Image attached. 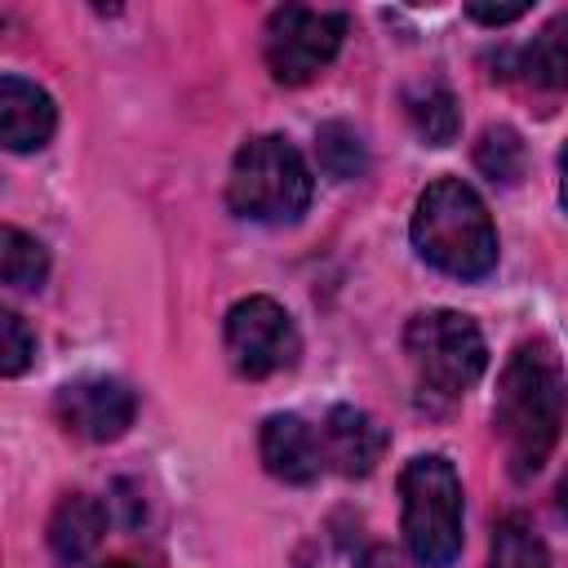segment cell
I'll return each mask as SVG.
<instances>
[{"mask_svg":"<svg viewBox=\"0 0 568 568\" xmlns=\"http://www.w3.org/2000/svg\"><path fill=\"white\" fill-rule=\"evenodd\" d=\"M493 426L515 479H528L550 457L564 426V364L546 337L519 342L497 377Z\"/></svg>","mask_w":568,"mask_h":568,"instance_id":"6da1fadb","label":"cell"},{"mask_svg":"<svg viewBox=\"0 0 568 568\" xmlns=\"http://www.w3.org/2000/svg\"><path fill=\"white\" fill-rule=\"evenodd\" d=\"M408 231H413V248L422 253V262H430L444 275L479 280L497 266L493 217H488L484 200L475 195V186H466L462 178L430 182L417 195Z\"/></svg>","mask_w":568,"mask_h":568,"instance_id":"7a4b0ae2","label":"cell"},{"mask_svg":"<svg viewBox=\"0 0 568 568\" xmlns=\"http://www.w3.org/2000/svg\"><path fill=\"white\" fill-rule=\"evenodd\" d=\"M226 204L248 222H266V226L297 222L311 204V169L302 151L280 133L248 138L235 151L226 178Z\"/></svg>","mask_w":568,"mask_h":568,"instance_id":"3957f363","label":"cell"},{"mask_svg":"<svg viewBox=\"0 0 568 568\" xmlns=\"http://www.w3.org/2000/svg\"><path fill=\"white\" fill-rule=\"evenodd\" d=\"M404 541L426 568H444L462 550V475L448 457H413L399 475Z\"/></svg>","mask_w":568,"mask_h":568,"instance_id":"277c9868","label":"cell"},{"mask_svg":"<svg viewBox=\"0 0 568 568\" xmlns=\"http://www.w3.org/2000/svg\"><path fill=\"white\" fill-rule=\"evenodd\" d=\"M404 351L422 386L439 395H466L484 368H488V346L484 333L470 315L462 311H422L404 328Z\"/></svg>","mask_w":568,"mask_h":568,"instance_id":"5b68a950","label":"cell"},{"mask_svg":"<svg viewBox=\"0 0 568 568\" xmlns=\"http://www.w3.org/2000/svg\"><path fill=\"white\" fill-rule=\"evenodd\" d=\"M346 36V18L333 9H306V4H284L271 13L266 36H262V53L266 67L280 84H306L311 75H320Z\"/></svg>","mask_w":568,"mask_h":568,"instance_id":"8992f818","label":"cell"},{"mask_svg":"<svg viewBox=\"0 0 568 568\" xmlns=\"http://www.w3.org/2000/svg\"><path fill=\"white\" fill-rule=\"evenodd\" d=\"M222 337H226V355H231L235 373H244V377L284 373L302 355V337H297L293 315L275 297H262V293L257 297H240L226 311Z\"/></svg>","mask_w":568,"mask_h":568,"instance_id":"52a82bcc","label":"cell"},{"mask_svg":"<svg viewBox=\"0 0 568 568\" xmlns=\"http://www.w3.org/2000/svg\"><path fill=\"white\" fill-rule=\"evenodd\" d=\"M53 408H58V422L71 435L93 439V444H106V439H120L133 426L138 399L115 377H80V382H67L58 390Z\"/></svg>","mask_w":568,"mask_h":568,"instance_id":"ba28073f","label":"cell"},{"mask_svg":"<svg viewBox=\"0 0 568 568\" xmlns=\"http://www.w3.org/2000/svg\"><path fill=\"white\" fill-rule=\"evenodd\" d=\"M320 444H324V466L355 479V475H368L382 462L386 430L364 408L337 404V408H328V417L320 426Z\"/></svg>","mask_w":568,"mask_h":568,"instance_id":"9c48e42d","label":"cell"},{"mask_svg":"<svg viewBox=\"0 0 568 568\" xmlns=\"http://www.w3.org/2000/svg\"><path fill=\"white\" fill-rule=\"evenodd\" d=\"M257 448H262V466L284 479V484H311L320 470H324V444H320V430L306 426L297 413H275L262 422V435H257Z\"/></svg>","mask_w":568,"mask_h":568,"instance_id":"30bf717a","label":"cell"},{"mask_svg":"<svg viewBox=\"0 0 568 568\" xmlns=\"http://www.w3.org/2000/svg\"><path fill=\"white\" fill-rule=\"evenodd\" d=\"M53 124H58V106L40 84L22 75L0 80V138L9 151H40L53 138Z\"/></svg>","mask_w":568,"mask_h":568,"instance_id":"8fae6325","label":"cell"},{"mask_svg":"<svg viewBox=\"0 0 568 568\" xmlns=\"http://www.w3.org/2000/svg\"><path fill=\"white\" fill-rule=\"evenodd\" d=\"M106 532V506L89 493H67L49 515V550L62 564L84 559Z\"/></svg>","mask_w":568,"mask_h":568,"instance_id":"7c38bea8","label":"cell"},{"mask_svg":"<svg viewBox=\"0 0 568 568\" xmlns=\"http://www.w3.org/2000/svg\"><path fill=\"white\" fill-rule=\"evenodd\" d=\"M515 80H524L528 89L537 93H564L568 89V18H555L546 22L515 58H510V71Z\"/></svg>","mask_w":568,"mask_h":568,"instance_id":"4fadbf2b","label":"cell"},{"mask_svg":"<svg viewBox=\"0 0 568 568\" xmlns=\"http://www.w3.org/2000/svg\"><path fill=\"white\" fill-rule=\"evenodd\" d=\"M404 115L413 124V133L430 146H444L457 138L462 115H457V98L439 84V80H417L404 89Z\"/></svg>","mask_w":568,"mask_h":568,"instance_id":"5bb4252c","label":"cell"},{"mask_svg":"<svg viewBox=\"0 0 568 568\" xmlns=\"http://www.w3.org/2000/svg\"><path fill=\"white\" fill-rule=\"evenodd\" d=\"M475 164L484 178L501 182V186H515L524 178V164H528V151H524V138L510 129V124H488L475 142Z\"/></svg>","mask_w":568,"mask_h":568,"instance_id":"9a60e30c","label":"cell"},{"mask_svg":"<svg viewBox=\"0 0 568 568\" xmlns=\"http://www.w3.org/2000/svg\"><path fill=\"white\" fill-rule=\"evenodd\" d=\"M0 275L9 288H40L44 275H49V253L36 235L18 231V226H4L0 231Z\"/></svg>","mask_w":568,"mask_h":568,"instance_id":"2e32d148","label":"cell"},{"mask_svg":"<svg viewBox=\"0 0 568 568\" xmlns=\"http://www.w3.org/2000/svg\"><path fill=\"white\" fill-rule=\"evenodd\" d=\"M488 568H550L546 541L532 532V524L524 515H506L493 532V555Z\"/></svg>","mask_w":568,"mask_h":568,"instance_id":"e0dca14e","label":"cell"},{"mask_svg":"<svg viewBox=\"0 0 568 568\" xmlns=\"http://www.w3.org/2000/svg\"><path fill=\"white\" fill-rule=\"evenodd\" d=\"M315 151H320V169H324L328 178H337V182L359 178V173L368 169V146H364V138H359L351 124H342V120L320 124Z\"/></svg>","mask_w":568,"mask_h":568,"instance_id":"ac0fdd59","label":"cell"},{"mask_svg":"<svg viewBox=\"0 0 568 568\" xmlns=\"http://www.w3.org/2000/svg\"><path fill=\"white\" fill-rule=\"evenodd\" d=\"M36 355V333L22 324V315L0 311V373L18 377Z\"/></svg>","mask_w":568,"mask_h":568,"instance_id":"d6986e66","label":"cell"},{"mask_svg":"<svg viewBox=\"0 0 568 568\" xmlns=\"http://www.w3.org/2000/svg\"><path fill=\"white\" fill-rule=\"evenodd\" d=\"M528 13V4H466V18L484 22V27H506V22H519Z\"/></svg>","mask_w":568,"mask_h":568,"instance_id":"ffe728a7","label":"cell"},{"mask_svg":"<svg viewBox=\"0 0 568 568\" xmlns=\"http://www.w3.org/2000/svg\"><path fill=\"white\" fill-rule=\"evenodd\" d=\"M359 568H426L413 550L404 555V550H395V546H373L364 559H359Z\"/></svg>","mask_w":568,"mask_h":568,"instance_id":"44dd1931","label":"cell"},{"mask_svg":"<svg viewBox=\"0 0 568 568\" xmlns=\"http://www.w3.org/2000/svg\"><path fill=\"white\" fill-rule=\"evenodd\" d=\"M559 195H564V209H568V142L559 151Z\"/></svg>","mask_w":568,"mask_h":568,"instance_id":"7402d4cb","label":"cell"},{"mask_svg":"<svg viewBox=\"0 0 568 568\" xmlns=\"http://www.w3.org/2000/svg\"><path fill=\"white\" fill-rule=\"evenodd\" d=\"M559 506L568 510V470H564V479H559Z\"/></svg>","mask_w":568,"mask_h":568,"instance_id":"603a6c76","label":"cell"},{"mask_svg":"<svg viewBox=\"0 0 568 568\" xmlns=\"http://www.w3.org/2000/svg\"><path fill=\"white\" fill-rule=\"evenodd\" d=\"M106 568H138V564H124V559H120V564H106Z\"/></svg>","mask_w":568,"mask_h":568,"instance_id":"cb8c5ba5","label":"cell"}]
</instances>
